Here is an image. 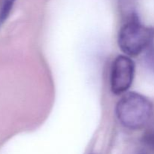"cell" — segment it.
<instances>
[{
    "instance_id": "cell-1",
    "label": "cell",
    "mask_w": 154,
    "mask_h": 154,
    "mask_svg": "<svg viewBox=\"0 0 154 154\" xmlns=\"http://www.w3.org/2000/svg\"><path fill=\"white\" fill-rule=\"evenodd\" d=\"M153 113V107L147 99L137 93H128L118 101L116 115L123 126L130 129L145 126Z\"/></svg>"
},
{
    "instance_id": "cell-5",
    "label": "cell",
    "mask_w": 154,
    "mask_h": 154,
    "mask_svg": "<svg viewBox=\"0 0 154 154\" xmlns=\"http://www.w3.org/2000/svg\"><path fill=\"white\" fill-rule=\"evenodd\" d=\"M16 0H3L0 8V24L2 23L8 17L14 3Z\"/></svg>"
},
{
    "instance_id": "cell-7",
    "label": "cell",
    "mask_w": 154,
    "mask_h": 154,
    "mask_svg": "<svg viewBox=\"0 0 154 154\" xmlns=\"http://www.w3.org/2000/svg\"><path fill=\"white\" fill-rule=\"evenodd\" d=\"M2 1V0H0V2H1ZM2 1H3V0H2Z\"/></svg>"
},
{
    "instance_id": "cell-6",
    "label": "cell",
    "mask_w": 154,
    "mask_h": 154,
    "mask_svg": "<svg viewBox=\"0 0 154 154\" xmlns=\"http://www.w3.org/2000/svg\"><path fill=\"white\" fill-rule=\"evenodd\" d=\"M144 61L148 69L154 73V45L150 44L144 50Z\"/></svg>"
},
{
    "instance_id": "cell-3",
    "label": "cell",
    "mask_w": 154,
    "mask_h": 154,
    "mask_svg": "<svg viewBox=\"0 0 154 154\" xmlns=\"http://www.w3.org/2000/svg\"><path fill=\"white\" fill-rule=\"evenodd\" d=\"M135 76V63L128 56H118L113 62L111 72V90L115 95L127 91Z\"/></svg>"
},
{
    "instance_id": "cell-2",
    "label": "cell",
    "mask_w": 154,
    "mask_h": 154,
    "mask_svg": "<svg viewBox=\"0 0 154 154\" xmlns=\"http://www.w3.org/2000/svg\"><path fill=\"white\" fill-rule=\"evenodd\" d=\"M154 30L144 26L136 15L120 29L118 34V45L121 51L129 56H137L153 43Z\"/></svg>"
},
{
    "instance_id": "cell-4",
    "label": "cell",
    "mask_w": 154,
    "mask_h": 154,
    "mask_svg": "<svg viewBox=\"0 0 154 154\" xmlns=\"http://www.w3.org/2000/svg\"><path fill=\"white\" fill-rule=\"evenodd\" d=\"M143 148L138 154H154V128L148 129L141 139Z\"/></svg>"
}]
</instances>
